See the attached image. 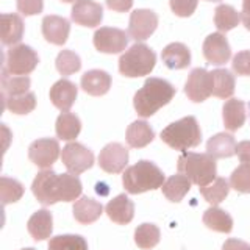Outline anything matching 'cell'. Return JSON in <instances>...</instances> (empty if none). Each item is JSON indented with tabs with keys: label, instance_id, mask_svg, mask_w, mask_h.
<instances>
[{
	"label": "cell",
	"instance_id": "obj_36",
	"mask_svg": "<svg viewBox=\"0 0 250 250\" xmlns=\"http://www.w3.org/2000/svg\"><path fill=\"white\" fill-rule=\"evenodd\" d=\"M160 229L155 224H141L135 230V242L139 249L150 250L160 242Z\"/></svg>",
	"mask_w": 250,
	"mask_h": 250
},
{
	"label": "cell",
	"instance_id": "obj_35",
	"mask_svg": "<svg viewBox=\"0 0 250 250\" xmlns=\"http://www.w3.org/2000/svg\"><path fill=\"white\" fill-rule=\"evenodd\" d=\"M200 192L208 203H211L213 207L219 205L221 202L227 199V195L230 192V183L225 178L217 177L213 183H209L207 186L200 188Z\"/></svg>",
	"mask_w": 250,
	"mask_h": 250
},
{
	"label": "cell",
	"instance_id": "obj_25",
	"mask_svg": "<svg viewBox=\"0 0 250 250\" xmlns=\"http://www.w3.org/2000/svg\"><path fill=\"white\" fill-rule=\"evenodd\" d=\"M161 60L169 69H185L191 64V52L182 42H172L163 49Z\"/></svg>",
	"mask_w": 250,
	"mask_h": 250
},
{
	"label": "cell",
	"instance_id": "obj_21",
	"mask_svg": "<svg viewBox=\"0 0 250 250\" xmlns=\"http://www.w3.org/2000/svg\"><path fill=\"white\" fill-rule=\"evenodd\" d=\"M82 89L89 96H105L111 88V75L105 70H88L82 77Z\"/></svg>",
	"mask_w": 250,
	"mask_h": 250
},
{
	"label": "cell",
	"instance_id": "obj_15",
	"mask_svg": "<svg viewBox=\"0 0 250 250\" xmlns=\"http://www.w3.org/2000/svg\"><path fill=\"white\" fill-rule=\"evenodd\" d=\"M57 175L52 169H44L35 177L33 185H31V191L33 195L38 199L39 203H42L44 207H49L57 203L55 199V180Z\"/></svg>",
	"mask_w": 250,
	"mask_h": 250
},
{
	"label": "cell",
	"instance_id": "obj_48",
	"mask_svg": "<svg viewBox=\"0 0 250 250\" xmlns=\"http://www.w3.org/2000/svg\"><path fill=\"white\" fill-rule=\"evenodd\" d=\"M61 2H64V3H72V2H77V0H61Z\"/></svg>",
	"mask_w": 250,
	"mask_h": 250
},
{
	"label": "cell",
	"instance_id": "obj_27",
	"mask_svg": "<svg viewBox=\"0 0 250 250\" xmlns=\"http://www.w3.org/2000/svg\"><path fill=\"white\" fill-rule=\"evenodd\" d=\"M125 136H127V144L131 148H143L153 141L155 131L146 121H135L128 125Z\"/></svg>",
	"mask_w": 250,
	"mask_h": 250
},
{
	"label": "cell",
	"instance_id": "obj_11",
	"mask_svg": "<svg viewBox=\"0 0 250 250\" xmlns=\"http://www.w3.org/2000/svg\"><path fill=\"white\" fill-rule=\"evenodd\" d=\"M158 27V16L152 10H135L130 16L128 35L135 41H146Z\"/></svg>",
	"mask_w": 250,
	"mask_h": 250
},
{
	"label": "cell",
	"instance_id": "obj_30",
	"mask_svg": "<svg viewBox=\"0 0 250 250\" xmlns=\"http://www.w3.org/2000/svg\"><path fill=\"white\" fill-rule=\"evenodd\" d=\"M55 131H57V136L62 141H74L82 131V122L78 116L69 111H62L55 124Z\"/></svg>",
	"mask_w": 250,
	"mask_h": 250
},
{
	"label": "cell",
	"instance_id": "obj_9",
	"mask_svg": "<svg viewBox=\"0 0 250 250\" xmlns=\"http://www.w3.org/2000/svg\"><path fill=\"white\" fill-rule=\"evenodd\" d=\"M94 45L100 53H121L128 45V35L121 28L102 27L94 33Z\"/></svg>",
	"mask_w": 250,
	"mask_h": 250
},
{
	"label": "cell",
	"instance_id": "obj_17",
	"mask_svg": "<svg viewBox=\"0 0 250 250\" xmlns=\"http://www.w3.org/2000/svg\"><path fill=\"white\" fill-rule=\"evenodd\" d=\"M78 89L75 83H72L67 78H61L50 88V100L52 104L61 111H69L77 100Z\"/></svg>",
	"mask_w": 250,
	"mask_h": 250
},
{
	"label": "cell",
	"instance_id": "obj_46",
	"mask_svg": "<svg viewBox=\"0 0 250 250\" xmlns=\"http://www.w3.org/2000/svg\"><path fill=\"white\" fill-rule=\"evenodd\" d=\"M222 250H250V244L246 241H241L236 238H230L224 242Z\"/></svg>",
	"mask_w": 250,
	"mask_h": 250
},
{
	"label": "cell",
	"instance_id": "obj_41",
	"mask_svg": "<svg viewBox=\"0 0 250 250\" xmlns=\"http://www.w3.org/2000/svg\"><path fill=\"white\" fill-rule=\"evenodd\" d=\"M199 0H170V10L178 18H189L197 8Z\"/></svg>",
	"mask_w": 250,
	"mask_h": 250
},
{
	"label": "cell",
	"instance_id": "obj_26",
	"mask_svg": "<svg viewBox=\"0 0 250 250\" xmlns=\"http://www.w3.org/2000/svg\"><path fill=\"white\" fill-rule=\"evenodd\" d=\"M28 233L35 241H44L50 238L53 230V217L52 213L47 209H39L28 219L27 224Z\"/></svg>",
	"mask_w": 250,
	"mask_h": 250
},
{
	"label": "cell",
	"instance_id": "obj_49",
	"mask_svg": "<svg viewBox=\"0 0 250 250\" xmlns=\"http://www.w3.org/2000/svg\"><path fill=\"white\" fill-rule=\"evenodd\" d=\"M247 108H249V119H250V102H249V105H247Z\"/></svg>",
	"mask_w": 250,
	"mask_h": 250
},
{
	"label": "cell",
	"instance_id": "obj_8",
	"mask_svg": "<svg viewBox=\"0 0 250 250\" xmlns=\"http://www.w3.org/2000/svg\"><path fill=\"white\" fill-rule=\"evenodd\" d=\"M185 92L194 104L205 102L209 96H213V78L207 69L197 67L192 69L185 84Z\"/></svg>",
	"mask_w": 250,
	"mask_h": 250
},
{
	"label": "cell",
	"instance_id": "obj_24",
	"mask_svg": "<svg viewBox=\"0 0 250 250\" xmlns=\"http://www.w3.org/2000/svg\"><path fill=\"white\" fill-rule=\"evenodd\" d=\"M72 211H74V217L77 222L88 225V224L96 222L102 216L104 207H102L100 202L88 197V195H84V197H80L78 200H75Z\"/></svg>",
	"mask_w": 250,
	"mask_h": 250
},
{
	"label": "cell",
	"instance_id": "obj_51",
	"mask_svg": "<svg viewBox=\"0 0 250 250\" xmlns=\"http://www.w3.org/2000/svg\"><path fill=\"white\" fill-rule=\"evenodd\" d=\"M22 250H35V249H31V247H28V249H22Z\"/></svg>",
	"mask_w": 250,
	"mask_h": 250
},
{
	"label": "cell",
	"instance_id": "obj_18",
	"mask_svg": "<svg viewBox=\"0 0 250 250\" xmlns=\"http://www.w3.org/2000/svg\"><path fill=\"white\" fill-rule=\"evenodd\" d=\"M108 217L119 225H127L135 217V205L125 194H119L113 200H109L105 207Z\"/></svg>",
	"mask_w": 250,
	"mask_h": 250
},
{
	"label": "cell",
	"instance_id": "obj_10",
	"mask_svg": "<svg viewBox=\"0 0 250 250\" xmlns=\"http://www.w3.org/2000/svg\"><path fill=\"white\" fill-rule=\"evenodd\" d=\"M60 156V144L53 138H42L33 141L28 147V158L41 169H50V166Z\"/></svg>",
	"mask_w": 250,
	"mask_h": 250
},
{
	"label": "cell",
	"instance_id": "obj_20",
	"mask_svg": "<svg viewBox=\"0 0 250 250\" xmlns=\"http://www.w3.org/2000/svg\"><path fill=\"white\" fill-rule=\"evenodd\" d=\"M0 35L3 45H16L22 41L23 21L19 14L5 13L0 16Z\"/></svg>",
	"mask_w": 250,
	"mask_h": 250
},
{
	"label": "cell",
	"instance_id": "obj_12",
	"mask_svg": "<svg viewBox=\"0 0 250 250\" xmlns=\"http://www.w3.org/2000/svg\"><path fill=\"white\" fill-rule=\"evenodd\" d=\"M203 57L213 66H224L231 58V49L227 39L221 31L211 33L203 41Z\"/></svg>",
	"mask_w": 250,
	"mask_h": 250
},
{
	"label": "cell",
	"instance_id": "obj_1",
	"mask_svg": "<svg viewBox=\"0 0 250 250\" xmlns=\"http://www.w3.org/2000/svg\"><path fill=\"white\" fill-rule=\"evenodd\" d=\"M175 92L174 86L163 78H147L144 86L133 97V105L141 117H150L160 108L166 106L174 99Z\"/></svg>",
	"mask_w": 250,
	"mask_h": 250
},
{
	"label": "cell",
	"instance_id": "obj_47",
	"mask_svg": "<svg viewBox=\"0 0 250 250\" xmlns=\"http://www.w3.org/2000/svg\"><path fill=\"white\" fill-rule=\"evenodd\" d=\"M241 22L250 31V0H242V11H241Z\"/></svg>",
	"mask_w": 250,
	"mask_h": 250
},
{
	"label": "cell",
	"instance_id": "obj_19",
	"mask_svg": "<svg viewBox=\"0 0 250 250\" xmlns=\"http://www.w3.org/2000/svg\"><path fill=\"white\" fill-rule=\"evenodd\" d=\"M82 191L83 186L77 175H57V180H55V199H57V202H74L82 195Z\"/></svg>",
	"mask_w": 250,
	"mask_h": 250
},
{
	"label": "cell",
	"instance_id": "obj_32",
	"mask_svg": "<svg viewBox=\"0 0 250 250\" xmlns=\"http://www.w3.org/2000/svg\"><path fill=\"white\" fill-rule=\"evenodd\" d=\"M2 99L5 108L19 116L28 114L36 108V97L30 91L25 94H19V96H2Z\"/></svg>",
	"mask_w": 250,
	"mask_h": 250
},
{
	"label": "cell",
	"instance_id": "obj_38",
	"mask_svg": "<svg viewBox=\"0 0 250 250\" xmlns=\"http://www.w3.org/2000/svg\"><path fill=\"white\" fill-rule=\"evenodd\" d=\"M23 191L25 189H23L22 183H19L18 180L10 177L0 178V200H2L3 205L18 202L23 195Z\"/></svg>",
	"mask_w": 250,
	"mask_h": 250
},
{
	"label": "cell",
	"instance_id": "obj_16",
	"mask_svg": "<svg viewBox=\"0 0 250 250\" xmlns=\"http://www.w3.org/2000/svg\"><path fill=\"white\" fill-rule=\"evenodd\" d=\"M70 22L61 16H45L42 19V35L45 41L55 45H62L69 38Z\"/></svg>",
	"mask_w": 250,
	"mask_h": 250
},
{
	"label": "cell",
	"instance_id": "obj_44",
	"mask_svg": "<svg viewBox=\"0 0 250 250\" xmlns=\"http://www.w3.org/2000/svg\"><path fill=\"white\" fill-rule=\"evenodd\" d=\"M236 155L242 164H249L250 166V139L241 141L236 147Z\"/></svg>",
	"mask_w": 250,
	"mask_h": 250
},
{
	"label": "cell",
	"instance_id": "obj_39",
	"mask_svg": "<svg viewBox=\"0 0 250 250\" xmlns=\"http://www.w3.org/2000/svg\"><path fill=\"white\" fill-rule=\"evenodd\" d=\"M55 64H57V70L61 75H72L80 70L82 60L72 50H62L58 53Z\"/></svg>",
	"mask_w": 250,
	"mask_h": 250
},
{
	"label": "cell",
	"instance_id": "obj_28",
	"mask_svg": "<svg viewBox=\"0 0 250 250\" xmlns=\"http://www.w3.org/2000/svg\"><path fill=\"white\" fill-rule=\"evenodd\" d=\"M191 185H192V182L186 175L177 174V175L169 177L166 182H164V185L161 186V189H163L164 197L167 200L178 203L183 200V197L188 192H189Z\"/></svg>",
	"mask_w": 250,
	"mask_h": 250
},
{
	"label": "cell",
	"instance_id": "obj_45",
	"mask_svg": "<svg viewBox=\"0 0 250 250\" xmlns=\"http://www.w3.org/2000/svg\"><path fill=\"white\" fill-rule=\"evenodd\" d=\"M106 6L113 11L125 13L130 11V8L133 6V0H106Z\"/></svg>",
	"mask_w": 250,
	"mask_h": 250
},
{
	"label": "cell",
	"instance_id": "obj_29",
	"mask_svg": "<svg viewBox=\"0 0 250 250\" xmlns=\"http://www.w3.org/2000/svg\"><path fill=\"white\" fill-rule=\"evenodd\" d=\"M213 78V96L217 99H230L234 94L236 80L234 75L227 69H214L211 70Z\"/></svg>",
	"mask_w": 250,
	"mask_h": 250
},
{
	"label": "cell",
	"instance_id": "obj_6",
	"mask_svg": "<svg viewBox=\"0 0 250 250\" xmlns=\"http://www.w3.org/2000/svg\"><path fill=\"white\" fill-rule=\"evenodd\" d=\"M39 62L38 53L25 44H16L5 53L3 69L13 75H28Z\"/></svg>",
	"mask_w": 250,
	"mask_h": 250
},
{
	"label": "cell",
	"instance_id": "obj_33",
	"mask_svg": "<svg viewBox=\"0 0 250 250\" xmlns=\"http://www.w3.org/2000/svg\"><path fill=\"white\" fill-rule=\"evenodd\" d=\"M241 22V13L230 5H219L214 11V25L221 33L236 28Z\"/></svg>",
	"mask_w": 250,
	"mask_h": 250
},
{
	"label": "cell",
	"instance_id": "obj_3",
	"mask_svg": "<svg viewBox=\"0 0 250 250\" xmlns=\"http://www.w3.org/2000/svg\"><path fill=\"white\" fill-rule=\"evenodd\" d=\"M178 174H183L197 186H207L217 178L216 160L209 153L183 152L177 163Z\"/></svg>",
	"mask_w": 250,
	"mask_h": 250
},
{
	"label": "cell",
	"instance_id": "obj_2",
	"mask_svg": "<svg viewBox=\"0 0 250 250\" xmlns=\"http://www.w3.org/2000/svg\"><path fill=\"white\" fill-rule=\"evenodd\" d=\"M122 185L128 194H143L161 188L164 185V174L155 163L141 160L125 169Z\"/></svg>",
	"mask_w": 250,
	"mask_h": 250
},
{
	"label": "cell",
	"instance_id": "obj_40",
	"mask_svg": "<svg viewBox=\"0 0 250 250\" xmlns=\"http://www.w3.org/2000/svg\"><path fill=\"white\" fill-rule=\"evenodd\" d=\"M230 186L241 194H250V166L241 164L230 175Z\"/></svg>",
	"mask_w": 250,
	"mask_h": 250
},
{
	"label": "cell",
	"instance_id": "obj_7",
	"mask_svg": "<svg viewBox=\"0 0 250 250\" xmlns=\"http://www.w3.org/2000/svg\"><path fill=\"white\" fill-rule=\"evenodd\" d=\"M62 164L69 170V174L80 175L83 172L92 167L94 164V153L88 147L80 143H69L61 152Z\"/></svg>",
	"mask_w": 250,
	"mask_h": 250
},
{
	"label": "cell",
	"instance_id": "obj_31",
	"mask_svg": "<svg viewBox=\"0 0 250 250\" xmlns=\"http://www.w3.org/2000/svg\"><path fill=\"white\" fill-rule=\"evenodd\" d=\"M203 224H205L209 230H214L219 233H230L233 230V219L227 211L211 207L203 213Z\"/></svg>",
	"mask_w": 250,
	"mask_h": 250
},
{
	"label": "cell",
	"instance_id": "obj_22",
	"mask_svg": "<svg viewBox=\"0 0 250 250\" xmlns=\"http://www.w3.org/2000/svg\"><path fill=\"white\" fill-rule=\"evenodd\" d=\"M236 139L230 133H217L211 136L207 143V153H209L214 160L230 158L236 155Z\"/></svg>",
	"mask_w": 250,
	"mask_h": 250
},
{
	"label": "cell",
	"instance_id": "obj_23",
	"mask_svg": "<svg viewBox=\"0 0 250 250\" xmlns=\"http://www.w3.org/2000/svg\"><path fill=\"white\" fill-rule=\"evenodd\" d=\"M222 117L225 128L234 133L246 124V104L239 99H230L224 104Z\"/></svg>",
	"mask_w": 250,
	"mask_h": 250
},
{
	"label": "cell",
	"instance_id": "obj_37",
	"mask_svg": "<svg viewBox=\"0 0 250 250\" xmlns=\"http://www.w3.org/2000/svg\"><path fill=\"white\" fill-rule=\"evenodd\" d=\"M49 250H88V242L80 234H60L49 241Z\"/></svg>",
	"mask_w": 250,
	"mask_h": 250
},
{
	"label": "cell",
	"instance_id": "obj_5",
	"mask_svg": "<svg viewBox=\"0 0 250 250\" xmlns=\"http://www.w3.org/2000/svg\"><path fill=\"white\" fill-rule=\"evenodd\" d=\"M155 64H156L155 52L146 44L136 42L127 52L121 55L119 72L128 78L146 77L152 72Z\"/></svg>",
	"mask_w": 250,
	"mask_h": 250
},
{
	"label": "cell",
	"instance_id": "obj_14",
	"mask_svg": "<svg viewBox=\"0 0 250 250\" xmlns=\"http://www.w3.org/2000/svg\"><path fill=\"white\" fill-rule=\"evenodd\" d=\"M70 18L78 25L96 28L104 19V8L94 0H77L70 11Z\"/></svg>",
	"mask_w": 250,
	"mask_h": 250
},
{
	"label": "cell",
	"instance_id": "obj_43",
	"mask_svg": "<svg viewBox=\"0 0 250 250\" xmlns=\"http://www.w3.org/2000/svg\"><path fill=\"white\" fill-rule=\"evenodd\" d=\"M16 5L23 16H35L44 10V0H16Z\"/></svg>",
	"mask_w": 250,
	"mask_h": 250
},
{
	"label": "cell",
	"instance_id": "obj_50",
	"mask_svg": "<svg viewBox=\"0 0 250 250\" xmlns=\"http://www.w3.org/2000/svg\"><path fill=\"white\" fill-rule=\"evenodd\" d=\"M207 2H221V0H207Z\"/></svg>",
	"mask_w": 250,
	"mask_h": 250
},
{
	"label": "cell",
	"instance_id": "obj_13",
	"mask_svg": "<svg viewBox=\"0 0 250 250\" xmlns=\"http://www.w3.org/2000/svg\"><path fill=\"white\" fill-rule=\"evenodd\" d=\"M128 164V150L119 143L106 144L99 153V166L108 174H121Z\"/></svg>",
	"mask_w": 250,
	"mask_h": 250
},
{
	"label": "cell",
	"instance_id": "obj_42",
	"mask_svg": "<svg viewBox=\"0 0 250 250\" xmlns=\"http://www.w3.org/2000/svg\"><path fill=\"white\" fill-rule=\"evenodd\" d=\"M231 67L236 75H250V50H242L234 55Z\"/></svg>",
	"mask_w": 250,
	"mask_h": 250
},
{
	"label": "cell",
	"instance_id": "obj_4",
	"mask_svg": "<svg viewBox=\"0 0 250 250\" xmlns=\"http://www.w3.org/2000/svg\"><path fill=\"white\" fill-rule=\"evenodd\" d=\"M161 141L180 152L197 147L202 141V131L197 119L194 116H186L177 122L169 124L161 131Z\"/></svg>",
	"mask_w": 250,
	"mask_h": 250
},
{
	"label": "cell",
	"instance_id": "obj_34",
	"mask_svg": "<svg viewBox=\"0 0 250 250\" xmlns=\"http://www.w3.org/2000/svg\"><path fill=\"white\" fill-rule=\"evenodd\" d=\"M30 78L27 75H13L2 69V96H19L30 89Z\"/></svg>",
	"mask_w": 250,
	"mask_h": 250
}]
</instances>
